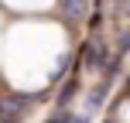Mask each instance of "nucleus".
Segmentation results:
<instances>
[{"mask_svg": "<svg viewBox=\"0 0 130 123\" xmlns=\"http://www.w3.org/2000/svg\"><path fill=\"white\" fill-rule=\"evenodd\" d=\"M27 103H31V99H10V103H4L7 110H0V113H4V120H10V116H17V113H24Z\"/></svg>", "mask_w": 130, "mask_h": 123, "instance_id": "nucleus-1", "label": "nucleus"}, {"mask_svg": "<svg viewBox=\"0 0 130 123\" xmlns=\"http://www.w3.org/2000/svg\"><path fill=\"white\" fill-rule=\"evenodd\" d=\"M86 4H89V0H65V14H69V17H82Z\"/></svg>", "mask_w": 130, "mask_h": 123, "instance_id": "nucleus-2", "label": "nucleus"}, {"mask_svg": "<svg viewBox=\"0 0 130 123\" xmlns=\"http://www.w3.org/2000/svg\"><path fill=\"white\" fill-rule=\"evenodd\" d=\"M52 123H69V116H65V113H58V116H55Z\"/></svg>", "mask_w": 130, "mask_h": 123, "instance_id": "nucleus-3", "label": "nucleus"}]
</instances>
